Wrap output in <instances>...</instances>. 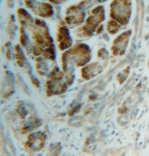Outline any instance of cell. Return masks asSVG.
<instances>
[{
	"instance_id": "1",
	"label": "cell",
	"mask_w": 149,
	"mask_h": 156,
	"mask_svg": "<svg viewBox=\"0 0 149 156\" xmlns=\"http://www.w3.org/2000/svg\"><path fill=\"white\" fill-rule=\"evenodd\" d=\"M129 0H115L112 4L111 16L120 23H127L129 16Z\"/></svg>"
},
{
	"instance_id": "2",
	"label": "cell",
	"mask_w": 149,
	"mask_h": 156,
	"mask_svg": "<svg viewBox=\"0 0 149 156\" xmlns=\"http://www.w3.org/2000/svg\"><path fill=\"white\" fill-rule=\"evenodd\" d=\"M129 34L130 31L125 32L114 40L113 47H112V52L114 53V55H122L124 52L127 43L129 41Z\"/></svg>"
},
{
	"instance_id": "3",
	"label": "cell",
	"mask_w": 149,
	"mask_h": 156,
	"mask_svg": "<svg viewBox=\"0 0 149 156\" xmlns=\"http://www.w3.org/2000/svg\"><path fill=\"white\" fill-rule=\"evenodd\" d=\"M121 25L117 23V22L114 21H109L107 23V30L109 31V33L114 34L115 32H117L120 29Z\"/></svg>"
}]
</instances>
